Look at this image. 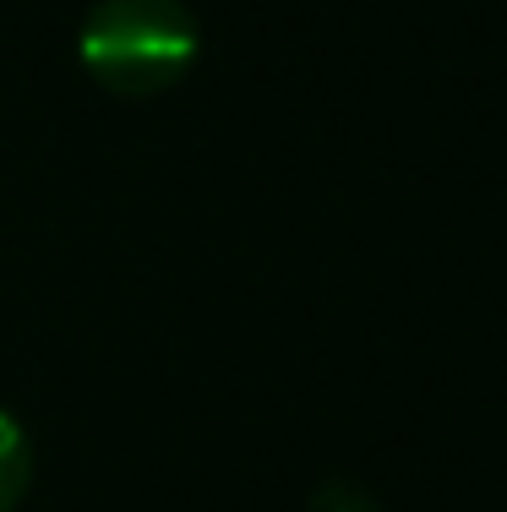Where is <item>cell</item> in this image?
<instances>
[{"instance_id": "obj_1", "label": "cell", "mask_w": 507, "mask_h": 512, "mask_svg": "<svg viewBox=\"0 0 507 512\" xmlns=\"http://www.w3.org/2000/svg\"><path fill=\"white\" fill-rule=\"evenodd\" d=\"M77 55L99 88L120 99H148L191 71L197 17L180 0H99L82 22Z\"/></svg>"}, {"instance_id": "obj_2", "label": "cell", "mask_w": 507, "mask_h": 512, "mask_svg": "<svg viewBox=\"0 0 507 512\" xmlns=\"http://www.w3.org/2000/svg\"><path fill=\"white\" fill-rule=\"evenodd\" d=\"M28 480H33V447L22 436V425L0 409V512H11L22 502Z\"/></svg>"}, {"instance_id": "obj_3", "label": "cell", "mask_w": 507, "mask_h": 512, "mask_svg": "<svg viewBox=\"0 0 507 512\" xmlns=\"http://www.w3.org/2000/svg\"><path fill=\"white\" fill-rule=\"evenodd\" d=\"M317 512H377L366 502V491H355V485H328V491L317 496Z\"/></svg>"}]
</instances>
